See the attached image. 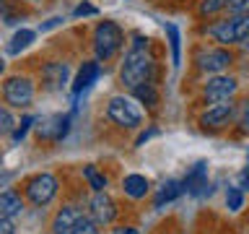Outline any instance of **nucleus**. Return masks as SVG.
<instances>
[{
    "mask_svg": "<svg viewBox=\"0 0 249 234\" xmlns=\"http://www.w3.org/2000/svg\"><path fill=\"white\" fill-rule=\"evenodd\" d=\"M148 39L143 34H135L132 42L124 52V60H122V70H120V81L127 86V89H135L138 83H145L151 81V73H153V58L148 52Z\"/></svg>",
    "mask_w": 249,
    "mask_h": 234,
    "instance_id": "1",
    "label": "nucleus"
},
{
    "mask_svg": "<svg viewBox=\"0 0 249 234\" xmlns=\"http://www.w3.org/2000/svg\"><path fill=\"white\" fill-rule=\"evenodd\" d=\"M124 47V31L114 21H101L93 29V52L99 62H109Z\"/></svg>",
    "mask_w": 249,
    "mask_h": 234,
    "instance_id": "2",
    "label": "nucleus"
},
{
    "mask_svg": "<svg viewBox=\"0 0 249 234\" xmlns=\"http://www.w3.org/2000/svg\"><path fill=\"white\" fill-rule=\"evenodd\" d=\"M140 101L135 97H124V94H117L107 101V117L112 120L117 128L124 130H135L143 125V109L138 107Z\"/></svg>",
    "mask_w": 249,
    "mask_h": 234,
    "instance_id": "3",
    "label": "nucleus"
},
{
    "mask_svg": "<svg viewBox=\"0 0 249 234\" xmlns=\"http://www.w3.org/2000/svg\"><path fill=\"white\" fill-rule=\"evenodd\" d=\"M208 34L221 47L241 44L244 39H249V16H229L223 21H215L208 26Z\"/></svg>",
    "mask_w": 249,
    "mask_h": 234,
    "instance_id": "4",
    "label": "nucleus"
},
{
    "mask_svg": "<svg viewBox=\"0 0 249 234\" xmlns=\"http://www.w3.org/2000/svg\"><path fill=\"white\" fill-rule=\"evenodd\" d=\"M57 190H60V182L54 175H50V172H39V175L29 177L26 185H23V193H26V198L34 203V206H47V203H52Z\"/></svg>",
    "mask_w": 249,
    "mask_h": 234,
    "instance_id": "5",
    "label": "nucleus"
},
{
    "mask_svg": "<svg viewBox=\"0 0 249 234\" xmlns=\"http://www.w3.org/2000/svg\"><path fill=\"white\" fill-rule=\"evenodd\" d=\"M3 101L8 107L26 109L34 101V81L29 76H11L3 81Z\"/></svg>",
    "mask_w": 249,
    "mask_h": 234,
    "instance_id": "6",
    "label": "nucleus"
},
{
    "mask_svg": "<svg viewBox=\"0 0 249 234\" xmlns=\"http://www.w3.org/2000/svg\"><path fill=\"white\" fill-rule=\"evenodd\" d=\"M195 62H197V68L202 70V73L218 76L233 62V55H231L229 47H210V50H200Z\"/></svg>",
    "mask_w": 249,
    "mask_h": 234,
    "instance_id": "7",
    "label": "nucleus"
},
{
    "mask_svg": "<svg viewBox=\"0 0 249 234\" xmlns=\"http://www.w3.org/2000/svg\"><path fill=\"white\" fill-rule=\"evenodd\" d=\"M239 89V81L233 76H223L218 73L213 78H208V83L202 86V97H205L210 104H218V101H229Z\"/></svg>",
    "mask_w": 249,
    "mask_h": 234,
    "instance_id": "8",
    "label": "nucleus"
},
{
    "mask_svg": "<svg viewBox=\"0 0 249 234\" xmlns=\"http://www.w3.org/2000/svg\"><path fill=\"white\" fill-rule=\"evenodd\" d=\"M236 115V104L229 99V101H218V104L208 107L205 112L200 115V125L205 130H221L231 122V117Z\"/></svg>",
    "mask_w": 249,
    "mask_h": 234,
    "instance_id": "9",
    "label": "nucleus"
},
{
    "mask_svg": "<svg viewBox=\"0 0 249 234\" xmlns=\"http://www.w3.org/2000/svg\"><path fill=\"white\" fill-rule=\"evenodd\" d=\"M42 83L47 91H62L70 83V68L62 60H52L42 68Z\"/></svg>",
    "mask_w": 249,
    "mask_h": 234,
    "instance_id": "10",
    "label": "nucleus"
},
{
    "mask_svg": "<svg viewBox=\"0 0 249 234\" xmlns=\"http://www.w3.org/2000/svg\"><path fill=\"white\" fill-rule=\"evenodd\" d=\"M70 130V117L68 115H54L42 120V125H36V136L42 140H52V143H60L62 138L68 136Z\"/></svg>",
    "mask_w": 249,
    "mask_h": 234,
    "instance_id": "11",
    "label": "nucleus"
},
{
    "mask_svg": "<svg viewBox=\"0 0 249 234\" xmlns=\"http://www.w3.org/2000/svg\"><path fill=\"white\" fill-rule=\"evenodd\" d=\"M182 182H184V193L192 195V198L208 193V161L192 164V167L187 169V175H184Z\"/></svg>",
    "mask_w": 249,
    "mask_h": 234,
    "instance_id": "12",
    "label": "nucleus"
},
{
    "mask_svg": "<svg viewBox=\"0 0 249 234\" xmlns=\"http://www.w3.org/2000/svg\"><path fill=\"white\" fill-rule=\"evenodd\" d=\"M81 218H83V211H81V208H75V206H62L57 214H54L50 229H52V234H73L75 226L81 224Z\"/></svg>",
    "mask_w": 249,
    "mask_h": 234,
    "instance_id": "13",
    "label": "nucleus"
},
{
    "mask_svg": "<svg viewBox=\"0 0 249 234\" xmlns=\"http://www.w3.org/2000/svg\"><path fill=\"white\" fill-rule=\"evenodd\" d=\"M99 76H101V65H99V60H89V62H83L81 70H78V76H75V81H73V97H81L83 91H89L91 86L99 81Z\"/></svg>",
    "mask_w": 249,
    "mask_h": 234,
    "instance_id": "14",
    "label": "nucleus"
},
{
    "mask_svg": "<svg viewBox=\"0 0 249 234\" xmlns=\"http://www.w3.org/2000/svg\"><path fill=\"white\" fill-rule=\"evenodd\" d=\"M91 216L96 218L99 224H112L114 218H117V203L104 193H96L91 198Z\"/></svg>",
    "mask_w": 249,
    "mask_h": 234,
    "instance_id": "15",
    "label": "nucleus"
},
{
    "mask_svg": "<svg viewBox=\"0 0 249 234\" xmlns=\"http://www.w3.org/2000/svg\"><path fill=\"white\" fill-rule=\"evenodd\" d=\"M182 195H184V182H179V179H166V182L159 187V193H156L153 208H156V211H161L163 206L174 203L177 198H182Z\"/></svg>",
    "mask_w": 249,
    "mask_h": 234,
    "instance_id": "16",
    "label": "nucleus"
},
{
    "mask_svg": "<svg viewBox=\"0 0 249 234\" xmlns=\"http://www.w3.org/2000/svg\"><path fill=\"white\" fill-rule=\"evenodd\" d=\"M23 214V198L18 190H0V216L5 218H16Z\"/></svg>",
    "mask_w": 249,
    "mask_h": 234,
    "instance_id": "17",
    "label": "nucleus"
},
{
    "mask_svg": "<svg viewBox=\"0 0 249 234\" xmlns=\"http://www.w3.org/2000/svg\"><path fill=\"white\" fill-rule=\"evenodd\" d=\"M148 177L145 175H138V172H132V175H124V179H122V190H124V195L127 198H132V200H140V198H145L148 195Z\"/></svg>",
    "mask_w": 249,
    "mask_h": 234,
    "instance_id": "18",
    "label": "nucleus"
},
{
    "mask_svg": "<svg viewBox=\"0 0 249 234\" xmlns=\"http://www.w3.org/2000/svg\"><path fill=\"white\" fill-rule=\"evenodd\" d=\"M132 97H135L140 104H145L148 109H156L159 107V89H156L153 81H145V83H138L135 89H130Z\"/></svg>",
    "mask_w": 249,
    "mask_h": 234,
    "instance_id": "19",
    "label": "nucleus"
},
{
    "mask_svg": "<svg viewBox=\"0 0 249 234\" xmlns=\"http://www.w3.org/2000/svg\"><path fill=\"white\" fill-rule=\"evenodd\" d=\"M166 34H169V47H171V68L182 65V34H179L177 23H166Z\"/></svg>",
    "mask_w": 249,
    "mask_h": 234,
    "instance_id": "20",
    "label": "nucleus"
},
{
    "mask_svg": "<svg viewBox=\"0 0 249 234\" xmlns=\"http://www.w3.org/2000/svg\"><path fill=\"white\" fill-rule=\"evenodd\" d=\"M83 177H86V182H89V187L93 193H104L107 190V177L101 175V172L93 167V164H89V167H83Z\"/></svg>",
    "mask_w": 249,
    "mask_h": 234,
    "instance_id": "21",
    "label": "nucleus"
},
{
    "mask_svg": "<svg viewBox=\"0 0 249 234\" xmlns=\"http://www.w3.org/2000/svg\"><path fill=\"white\" fill-rule=\"evenodd\" d=\"M34 37H36V31H31V29H21V31H16L13 39H11V44H8V50H11L13 55L16 52H21V50H26V47L34 42Z\"/></svg>",
    "mask_w": 249,
    "mask_h": 234,
    "instance_id": "22",
    "label": "nucleus"
},
{
    "mask_svg": "<svg viewBox=\"0 0 249 234\" xmlns=\"http://www.w3.org/2000/svg\"><path fill=\"white\" fill-rule=\"evenodd\" d=\"M226 208H229L231 214H239V211L244 208V190H241L239 185H233L226 190Z\"/></svg>",
    "mask_w": 249,
    "mask_h": 234,
    "instance_id": "23",
    "label": "nucleus"
},
{
    "mask_svg": "<svg viewBox=\"0 0 249 234\" xmlns=\"http://www.w3.org/2000/svg\"><path fill=\"white\" fill-rule=\"evenodd\" d=\"M231 0H200V5H197V13L202 16V19H208V16H215V13H221L229 8Z\"/></svg>",
    "mask_w": 249,
    "mask_h": 234,
    "instance_id": "24",
    "label": "nucleus"
},
{
    "mask_svg": "<svg viewBox=\"0 0 249 234\" xmlns=\"http://www.w3.org/2000/svg\"><path fill=\"white\" fill-rule=\"evenodd\" d=\"M16 117L11 115V109H8V104H0V136H13L16 130Z\"/></svg>",
    "mask_w": 249,
    "mask_h": 234,
    "instance_id": "25",
    "label": "nucleus"
},
{
    "mask_svg": "<svg viewBox=\"0 0 249 234\" xmlns=\"http://www.w3.org/2000/svg\"><path fill=\"white\" fill-rule=\"evenodd\" d=\"M34 122H36V117H31V115L23 117V120L16 125V130H13V136H11V138H13V143H21V140L26 138V133H29V128H31Z\"/></svg>",
    "mask_w": 249,
    "mask_h": 234,
    "instance_id": "26",
    "label": "nucleus"
},
{
    "mask_svg": "<svg viewBox=\"0 0 249 234\" xmlns=\"http://www.w3.org/2000/svg\"><path fill=\"white\" fill-rule=\"evenodd\" d=\"M73 234H99V221H96V218L83 216V218H81V224L75 226V232H73Z\"/></svg>",
    "mask_w": 249,
    "mask_h": 234,
    "instance_id": "27",
    "label": "nucleus"
},
{
    "mask_svg": "<svg viewBox=\"0 0 249 234\" xmlns=\"http://www.w3.org/2000/svg\"><path fill=\"white\" fill-rule=\"evenodd\" d=\"M226 11L229 16H249V0H231Z\"/></svg>",
    "mask_w": 249,
    "mask_h": 234,
    "instance_id": "28",
    "label": "nucleus"
},
{
    "mask_svg": "<svg viewBox=\"0 0 249 234\" xmlns=\"http://www.w3.org/2000/svg\"><path fill=\"white\" fill-rule=\"evenodd\" d=\"M99 11H96V5H91V3H81L73 11V16H78V19H83V16H96Z\"/></svg>",
    "mask_w": 249,
    "mask_h": 234,
    "instance_id": "29",
    "label": "nucleus"
},
{
    "mask_svg": "<svg viewBox=\"0 0 249 234\" xmlns=\"http://www.w3.org/2000/svg\"><path fill=\"white\" fill-rule=\"evenodd\" d=\"M236 185L241 187V190H249V164L236 175Z\"/></svg>",
    "mask_w": 249,
    "mask_h": 234,
    "instance_id": "30",
    "label": "nucleus"
},
{
    "mask_svg": "<svg viewBox=\"0 0 249 234\" xmlns=\"http://www.w3.org/2000/svg\"><path fill=\"white\" fill-rule=\"evenodd\" d=\"M0 234H16V224H13V218L0 216Z\"/></svg>",
    "mask_w": 249,
    "mask_h": 234,
    "instance_id": "31",
    "label": "nucleus"
},
{
    "mask_svg": "<svg viewBox=\"0 0 249 234\" xmlns=\"http://www.w3.org/2000/svg\"><path fill=\"white\" fill-rule=\"evenodd\" d=\"M153 136H159V130H156V128H151V130H145V133H140V136H138V140H135V146H143L145 140H151Z\"/></svg>",
    "mask_w": 249,
    "mask_h": 234,
    "instance_id": "32",
    "label": "nucleus"
},
{
    "mask_svg": "<svg viewBox=\"0 0 249 234\" xmlns=\"http://www.w3.org/2000/svg\"><path fill=\"white\" fill-rule=\"evenodd\" d=\"M241 122L249 128V97L244 99V104H241Z\"/></svg>",
    "mask_w": 249,
    "mask_h": 234,
    "instance_id": "33",
    "label": "nucleus"
},
{
    "mask_svg": "<svg viewBox=\"0 0 249 234\" xmlns=\"http://www.w3.org/2000/svg\"><path fill=\"white\" fill-rule=\"evenodd\" d=\"M112 234H138V229L135 226H114Z\"/></svg>",
    "mask_w": 249,
    "mask_h": 234,
    "instance_id": "34",
    "label": "nucleus"
},
{
    "mask_svg": "<svg viewBox=\"0 0 249 234\" xmlns=\"http://www.w3.org/2000/svg\"><path fill=\"white\" fill-rule=\"evenodd\" d=\"M60 23H62V19H50V21L42 26V31H44V29H52V26H60Z\"/></svg>",
    "mask_w": 249,
    "mask_h": 234,
    "instance_id": "35",
    "label": "nucleus"
},
{
    "mask_svg": "<svg viewBox=\"0 0 249 234\" xmlns=\"http://www.w3.org/2000/svg\"><path fill=\"white\" fill-rule=\"evenodd\" d=\"M3 70H5V60L0 58V73H3Z\"/></svg>",
    "mask_w": 249,
    "mask_h": 234,
    "instance_id": "36",
    "label": "nucleus"
},
{
    "mask_svg": "<svg viewBox=\"0 0 249 234\" xmlns=\"http://www.w3.org/2000/svg\"><path fill=\"white\" fill-rule=\"evenodd\" d=\"M247 159H249V151H247Z\"/></svg>",
    "mask_w": 249,
    "mask_h": 234,
    "instance_id": "37",
    "label": "nucleus"
},
{
    "mask_svg": "<svg viewBox=\"0 0 249 234\" xmlns=\"http://www.w3.org/2000/svg\"><path fill=\"white\" fill-rule=\"evenodd\" d=\"M247 133H249V128H247Z\"/></svg>",
    "mask_w": 249,
    "mask_h": 234,
    "instance_id": "38",
    "label": "nucleus"
}]
</instances>
